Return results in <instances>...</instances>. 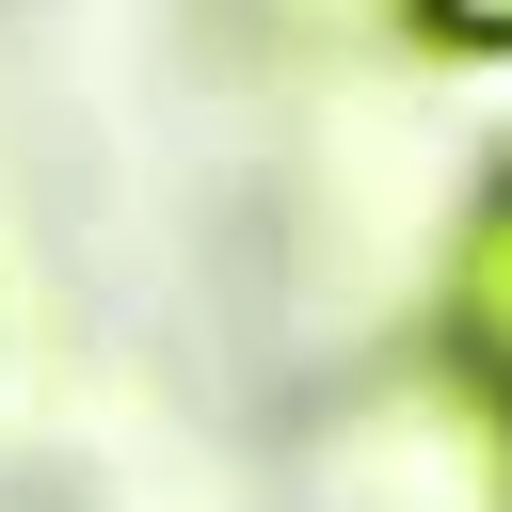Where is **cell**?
<instances>
[{
  "label": "cell",
  "mask_w": 512,
  "mask_h": 512,
  "mask_svg": "<svg viewBox=\"0 0 512 512\" xmlns=\"http://www.w3.org/2000/svg\"><path fill=\"white\" fill-rule=\"evenodd\" d=\"M448 288H464V352H480V368L512 384V192H496V208L464 224V272H448Z\"/></svg>",
  "instance_id": "obj_1"
},
{
  "label": "cell",
  "mask_w": 512,
  "mask_h": 512,
  "mask_svg": "<svg viewBox=\"0 0 512 512\" xmlns=\"http://www.w3.org/2000/svg\"><path fill=\"white\" fill-rule=\"evenodd\" d=\"M432 48H512V0H416Z\"/></svg>",
  "instance_id": "obj_2"
}]
</instances>
